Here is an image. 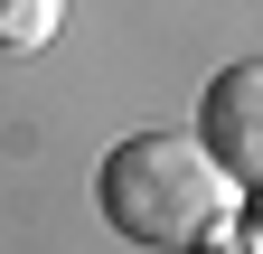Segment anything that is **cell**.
<instances>
[{"label": "cell", "mask_w": 263, "mask_h": 254, "mask_svg": "<svg viewBox=\"0 0 263 254\" xmlns=\"http://www.w3.org/2000/svg\"><path fill=\"white\" fill-rule=\"evenodd\" d=\"M94 207H104V226L132 235V245L188 254L226 207H245V188L197 151V132H132V141L104 151V170H94Z\"/></svg>", "instance_id": "obj_1"}, {"label": "cell", "mask_w": 263, "mask_h": 254, "mask_svg": "<svg viewBox=\"0 0 263 254\" xmlns=\"http://www.w3.org/2000/svg\"><path fill=\"white\" fill-rule=\"evenodd\" d=\"M197 151H207L235 188L263 179V66H226L207 85V104H197Z\"/></svg>", "instance_id": "obj_2"}, {"label": "cell", "mask_w": 263, "mask_h": 254, "mask_svg": "<svg viewBox=\"0 0 263 254\" xmlns=\"http://www.w3.org/2000/svg\"><path fill=\"white\" fill-rule=\"evenodd\" d=\"M66 28V0H0V57H19V47H47Z\"/></svg>", "instance_id": "obj_3"}, {"label": "cell", "mask_w": 263, "mask_h": 254, "mask_svg": "<svg viewBox=\"0 0 263 254\" xmlns=\"http://www.w3.org/2000/svg\"><path fill=\"white\" fill-rule=\"evenodd\" d=\"M188 254H254V226H245V207H226V216H216V226L197 235Z\"/></svg>", "instance_id": "obj_4"}]
</instances>
